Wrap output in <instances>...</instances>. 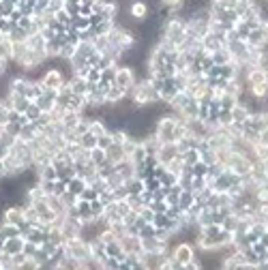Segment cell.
I'll return each mask as SVG.
<instances>
[{"label":"cell","instance_id":"5b68a950","mask_svg":"<svg viewBox=\"0 0 268 270\" xmlns=\"http://www.w3.org/2000/svg\"><path fill=\"white\" fill-rule=\"evenodd\" d=\"M129 17L131 19H137V22H142V19H146L148 17V4L144 2V0H133L131 4H129Z\"/></svg>","mask_w":268,"mask_h":270},{"label":"cell","instance_id":"277c9868","mask_svg":"<svg viewBox=\"0 0 268 270\" xmlns=\"http://www.w3.org/2000/svg\"><path fill=\"white\" fill-rule=\"evenodd\" d=\"M116 84H118L120 88H125V90H131L135 86V82H137V77H135V71L131 67H118V73H116Z\"/></svg>","mask_w":268,"mask_h":270},{"label":"cell","instance_id":"7c38bea8","mask_svg":"<svg viewBox=\"0 0 268 270\" xmlns=\"http://www.w3.org/2000/svg\"><path fill=\"white\" fill-rule=\"evenodd\" d=\"M9 39L13 41V43H17V41H26V39H28V32H26L21 26L15 24V26L11 28V32H9Z\"/></svg>","mask_w":268,"mask_h":270},{"label":"cell","instance_id":"9a60e30c","mask_svg":"<svg viewBox=\"0 0 268 270\" xmlns=\"http://www.w3.org/2000/svg\"><path fill=\"white\" fill-rule=\"evenodd\" d=\"M4 2H13V4H17V0H4Z\"/></svg>","mask_w":268,"mask_h":270},{"label":"cell","instance_id":"6da1fadb","mask_svg":"<svg viewBox=\"0 0 268 270\" xmlns=\"http://www.w3.org/2000/svg\"><path fill=\"white\" fill-rule=\"evenodd\" d=\"M37 80L41 82L43 88H54V90H60L64 88V84H67V75H64V71L60 67H47L45 71L41 73V77H37Z\"/></svg>","mask_w":268,"mask_h":270},{"label":"cell","instance_id":"8992f818","mask_svg":"<svg viewBox=\"0 0 268 270\" xmlns=\"http://www.w3.org/2000/svg\"><path fill=\"white\" fill-rule=\"evenodd\" d=\"M24 245H26V240L21 238V236H11V238H6L4 243H2V249L9 255H15L19 251H24Z\"/></svg>","mask_w":268,"mask_h":270},{"label":"cell","instance_id":"3957f363","mask_svg":"<svg viewBox=\"0 0 268 270\" xmlns=\"http://www.w3.org/2000/svg\"><path fill=\"white\" fill-rule=\"evenodd\" d=\"M172 258L176 260V262H180L183 268H185L195 258V247L191 243H180V245H176V247L172 249Z\"/></svg>","mask_w":268,"mask_h":270},{"label":"cell","instance_id":"8fae6325","mask_svg":"<svg viewBox=\"0 0 268 270\" xmlns=\"http://www.w3.org/2000/svg\"><path fill=\"white\" fill-rule=\"evenodd\" d=\"M79 144H82L86 150H92V148L97 146V137H95V135H92L90 131H86V133L79 135Z\"/></svg>","mask_w":268,"mask_h":270},{"label":"cell","instance_id":"9c48e42d","mask_svg":"<svg viewBox=\"0 0 268 270\" xmlns=\"http://www.w3.org/2000/svg\"><path fill=\"white\" fill-rule=\"evenodd\" d=\"M11 236H19V227L0 221V240H6V238H11Z\"/></svg>","mask_w":268,"mask_h":270},{"label":"cell","instance_id":"2e32d148","mask_svg":"<svg viewBox=\"0 0 268 270\" xmlns=\"http://www.w3.org/2000/svg\"><path fill=\"white\" fill-rule=\"evenodd\" d=\"M0 39H2V32H0Z\"/></svg>","mask_w":268,"mask_h":270},{"label":"cell","instance_id":"7a4b0ae2","mask_svg":"<svg viewBox=\"0 0 268 270\" xmlns=\"http://www.w3.org/2000/svg\"><path fill=\"white\" fill-rule=\"evenodd\" d=\"M0 221L11 223V225H17V227H19L21 223H26V221H24V206L17 204V202H13V204H9V206H4Z\"/></svg>","mask_w":268,"mask_h":270},{"label":"cell","instance_id":"ba28073f","mask_svg":"<svg viewBox=\"0 0 268 270\" xmlns=\"http://www.w3.org/2000/svg\"><path fill=\"white\" fill-rule=\"evenodd\" d=\"M88 157H90V163H95L97 167H103V165H107V163H110V161H107V154H105V150H103V148H99V146L92 148ZM112 165H114V163H112Z\"/></svg>","mask_w":268,"mask_h":270},{"label":"cell","instance_id":"5bb4252c","mask_svg":"<svg viewBox=\"0 0 268 270\" xmlns=\"http://www.w3.org/2000/svg\"><path fill=\"white\" fill-rule=\"evenodd\" d=\"M13 26H15V24H13L9 17H0V32H2V34H9Z\"/></svg>","mask_w":268,"mask_h":270},{"label":"cell","instance_id":"52a82bcc","mask_svg":"<svg viewBox=\"0 0 268 270\" xmlns=\"http://www.w3.org/2000/svg\"><path fill=\"white\" fill-rule=\"evenodd\" d=\"M37 133H39V129H37V125L34 123H26V125H21L19 127V133H17V139H21V141H26V144H30V141L37 137Z\"/></svg>","mask_w":268,"mask_h":270},{"label":"cell","instance_id":"30bf717a","mask_svg":"<svg viewBox=\"0 0 268 270\" xmlns=\"http://www.w3.org/2000/svg\"><path fill=\"white\" fill-rule=\"evenodd\" d=\"M41 114H43V110L39 108V105L37 103H30V105H28V110L24 112V116H26V120H28V123H37V120H39V116H41Z\"/></svg>","mask_w":268,"mask_h":270},{"label":"cell","instance_id":"4fadbf2b","mask_svg":"<svg viewBox=\"0 0 268 270\" xmlns=\"http://www.w3.org/2000/svg\"><path fill=\"white\" fill-rule=\"evenodd\" d=\"M13 11H15V4L0 0V17H11V15H13Z\"/></svg>","mask_w":268,"mask_h":270}]
</instances>
